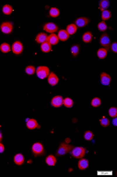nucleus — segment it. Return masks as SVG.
<instances>
[{
  "instance_id": "f3484780",
  "label": "nucleus",
  "mask_w": 117,
  "mask_h": 177,
  "mask_svg": "<svg viewBox=\"0 0 117 177\" xmlns=\"http://www.w3.org/2000/svg\"><path fill=\"white\" fill-rule=\"evenodd\" d=\"M26 127L29 130H34L38 127V121L34 119H29L26 121Z\"/></svg>"
},
{
  "instance_id": "dca6fc26",
  "label": "nucleus",
  "mask_w": 117,
  "mask_h": 177,
  "mask_svg": "<svg viewBox=\"0 0 117 177\" xmlns=\"http://www.w3.org/2000/svg\"><path fill=\"white\" fill-rule=\"evenodd\" d=\"M48 35L45 33H40L36 35V41L37 43L39 44H42V43L46 42L48 41Z\"/></svg>"
},
{
  "instance_id": "423d86ee",
  "label": "nucleus",
  "mask_w": 117,
  "mask_h": 177,
  "mask_svg": "<svg viewBox=\"0 0 117 177\" xmlns=\"http://www.w3.org/2000/svg\"><path fill=\"white\" fill-rule=\"evenodd\" d=\"M11 51L13 52V54L15 55H20L22 53L23 50H24V46L22 43L19 41H15V42L11 46Z\"/></svg>"
},
{
  "instance_id": "a878e982",
  "label": "nucleus",
  "mask_w": 117,
  "mask_h": 177,
  "mask_svg": "<svg viewBox=\"0 0 117 177\" xmlns=\"http://www.w3.org/2000/svg\"><path fill=\"white\" fill-rule=\"evenodd\" d=\"M11 50V45L8 43H3L0 45V50L3 53H8Z\"/></svg>"
},
{
  "instance_id": "5701e85b",
  "label": "nucleus",
  "mask_w": 117,
  "mask_h": 177,
  "mask_svg": "<svg viewBox=\"0 0 117 177\" xmlns=\"http://www.w3.org/2000/svg\"><path fill=\"white\" fill-rule=\"evenodd\" d=\"M13 11V7L10 4H5L3 7H2V12L6 16H9L12 14Z\"/></svg>"
},
{
  "instance_id": "4c0bfd02",
  "label": "nucleus",
  "mask_w": 117,
  "mask_h": 177,
  "mask_svg": "<svg viewBox=\"0 0 117 177\" xmlns=\"http://www.w3.org/2000/svg\"><path fill=\"white\" fill-rule=\"evenodd\" d=\"M4 151H5V146L1 142H0V154L4 153Z\"/></svg>"
},
{
  "instance_id": "9d476101",
  "label": "nucleus",
  "mask_w": 117,
  "mask_h": 177,
  "mask_svg": "<svg viewBox=\"0 0 117 177\" xmlns=\"http://www.w3.org/2000/svg\"><path fill=\"white\" fill-rule=\"evenodd\" d=\"M64 98L62 96L57 95L54 96L51 100V105L54 108L61 107L63 105Z\"/></svg>"
},
{
  "instance_id": "473e14b6",
  "label": "nucleus",
  "mask_w": 117,
  "mask_h": 177,
  "mask_svg": "<svg viewBox=\"0 0 117 177\" xmlns=\"http://www.w3.org/2000/svg\"><path fill=\"white\" fill-rule=\"evenodd\" d=\"M36 69L34 65H27L26 67V68H25V72L27 75H34V73H36Z\"/></svg>"
},
{
  "instance_id": "f257e3e1",
  "label": "nucleus",
  "mask_w": 117,
  "mask_h": 177,
  "mask_svg": "<svg viewBox=\"0 0 117 177\" xmlns=\"http://www.w3.org/2000/svg\"><path fill=\"white\" fill-rule=\"evenodd\" d=\"M70 142H67L66 141H64L59 145L58 149L56 151V155L58 156H62L64 155H66L70 152L72 148H74V146L70 145Z\"/></svg>"
},
{
  "instance_id": "393cba45",
  "label": "nucleus",
  "mask_w": 117,
  "mask_h": 177,
  "mask_svg": "<svg viewBox=\"0 0 117 177\" xmlns=\"http://www.w3.org/2000/svg\"><path fill=\"white\" fill-rule=\"evenodd\" d=\"M110 6V1L109 0H101L98 4V8L102 11L104 10H108L109 7Z\"/></svg>"
},
{
  "instance_id": "7ed1b4c3",
  "label": "nucleus",
  "mask_w": 117,
  "mask_h": 177,
  "mask_svg": "<svg viewBox=\"0 0 117 177\" xmlns=\"http://www.w3.org/2000/svg\"><path fill=\"white\" fill-rule=\"evenodd\" d=\"M70 153L72 157L76 158V159H81L85 156L86 149L82 146L74 147L71 150Z\"/></svg>"
},
{
  "instance_id": "2f4dec72",
  "label": "nucleus",
  "mask_w": 117,
  "mask_h": 177,
  "mask_svg": "<svg viewBox=\"0 0 117 177\" xmlns=\"http://www.w3.org/2000/svg\"><path fill=\"white\" fill-rule=\"evenodd\" d=\"M102 104V100L100 98L95 97L91 100V106L94 108L99 107Z\"/></svg>"
},
{
  "instance_id": "a211bd4d",
  "label": "nucleus",
  "mask_w": 117,
  "mask_h": 177,
  "mask_svg": "<svg viewBox=\"0 0 117 177\" xmlns=\"http://www.w3.org/2000/svg\"><path fill=\"white\" fill-rule=\"evenodd\" d=\"M45 162L46 163V164L50 166H54L56 164L57 162V159L56 156L50 154L48 155L46 158Z\"/></svg>"
},
{
  "instance_id": "4468645a",
  "label": "nucleus",
  "mask_w": 117,
  "mask_h": 177,
  "mask_svg": "<svg viewBox=\"0 0 117 177\" xmlns=\"http://www.w3.org/2000/svg\"><path fill=\"white\" fill-rule=\"evenodd\" d=\"M25 162V158L24 155L21 153H18L17 154H15L13 157V162L15 163V164L18 165V166H22L24 164Z\"/></svg>"
},
{
  "instance_id": "aec40b11",
  "label": "nucleus",
  "mask_w": 117,
  "mask_h": 177,
  "mask_svg": "<svg viewBox=\"0 0 117 177\" xmlns=\"http://www.w3.org/2000/svg\"><path fill=\"white\" fill-rule=\"evenodd\" d=\"M92 38H93L92 33L90 31H87L82 34V40L84 43H90L91 41H92Z\"/></svg>"
},
{
  "instance_id": "f8f14e48",
  "label": "nucleus",
  "mask_w": 117,
  "mask_h": 177,
  "mask_svg": "<svg viewBox=\"0 0 117 177\" xmlns=\"http://www.w3.org/2000/svg\"><path fill=\"white\" fill-rule=\"evenodd\" d=\"M48 82L50 86H55L58 84L59 78L56 73L54 72H50L48 76Z\"/></svg>"
},
{
  "instance_id": "bb28decb",
  "label": "nucleus",
  "mask_w": 117,
  "mask_h": 177,
  "mask_svg": "<svg viewBox=\"0 0 117 177\" xmlns=\"http://www.w3.org/2000/svg\"><path fill=\"white\" fill-rule=\"evenodd\" d=\"M60 14V11L56 7H52L49 11V16L52 18H57Z\"/></svg>"
},
{
  "instance_id": "58836bf2",
  "label": "nucleus",
  "mask_w": 117,
  "mask_h": 177,
  "mask_svg": "<svg viewBox=\"0 0 117 177\" xmlns=\"http://www.w3.org/2000/svg\"><path fill=\"white\" fill-rule=\"evenodd\" d=\"M114 119H113V123H114V125L115 126H116V117H115V118H113Z\"/></svg>"
},
{
  "instance_id": "b1692460",
  "label": "nucleus",
  "mask_w": 117,
  "mask_h": 177,
  "mask_svg": "<svg viewBox=\"0 0 117 177\" xmlns=\"http://www.w3.org/2000/svg\"><path fill=\"white\" fill-rule=\"evenodd\" d=\"M40 49L43 53H50L52 50V45L48 41H46V42L41 44Z\"/></svg>"
},
{
  "instance_id": "72a5a7b5",
  "label": "nucleus",
  "mask_w": 117,
  "mask_h": 177,
  "mask_svg": "<svg viewBox=\"0 0 117 177\" xmlns=\"http://www.w3.org/2000/svg\"><path fill=\"white\" fill-rule=\"evenodd\" d=\"M99 123L100 125L102 126L103 127H107L110 125V123H111V121L109 119L106 117H102L101 119L99 120Z\"/></svg>"
},
{
  "instance_id": "20e7f679",
  "label": "nucleus",
  "mask_w": 117,
  "mask_h": 177,
  "mask_svg": "<svg viewBox=\"0 0 117 177\" xmlns=\"http://www.w3.org/2000/svg\"><path fill=\"white\" fill-rule=\"evenodd\" d=\"M32 151L34 156H39L44 154V147L41 142H35L32 146Z\"/></svg>"
},
{
  "instance_id": "6e6552de",
  "label": "nucleus",
  "mask_w": 117,
  "mask_h": 177,
  "mask_svg": "<svg viewBox=\"0 0 117 177\" xmlns=\"http://www.w3.org/2000/svg\"><path fill=\"white\" fill-rule=\"evenodd\" d=\"M99 42L100 45L102 46L103 48H105L107 50L109 49L110 45H111V39H110L109 34L107 33H103L100 36Z\"/></svg>"
},
{
  "instance_id": "f704fd0d",
  "label": "nucleus",
  "mask_w": 117,
  "mask_h": 177,
  "mask_svg": "<svg viewBox=\"0 0 117 177\" xmlns=\"http://www.w3.org/2000/svg\"><path fill=\"white\" fill-rule=\"evenodd\" d=\"M97 28L98 31L100 32H105L108 28V26L106 22L102 20V21L98 22V24L97 25Z\"/></svg>"
},
{
  "instance_id": "e433bc0d",
  "label": "nucleus",
  "mask_w": 117,
  "mask_h": 177,
  "mask_svg": "<svg viewBox=\"0 0 117 177\" xmlns=\"http://www.w3.org/2000/svg\"><path fill=\"white\" fill-rule=\"evenodd\" d=\"M109 48L111 49V50L112 52L114 53H117V43H116V42H113L112 44L110 45Z\"/></svg>"
},
{
  "instance_id": "1a4fd4ad",
  "label": "nucleus",
  "mask_w": 117,
  "mask_h": 177,
  "mask_svg": "<svg viewBox=\"0 0 117 177\" xmlns=\"http://www.w3.org/2000/svg\"><path fill=\"white\" fill-rule=\"evenodd\" d=\"M90 22V19L86 17L81 16L78 18L74 22V24L77 26V28H83L86 26Z\"/></svg>"
},
{
  "instance_id": "ddd939ff",
  "label": "nucleus",
  "mask_w": 117,
  "mask_h": 177,
  "mask_svg": "<svg viewBox=\"0 0 117 177\" xmlns=\"http://www.w3.org/2000/svg\"><path fill=\"white\" fill-rule=\"evenodd\" d=\"M57 36H58L59 41H62V42H65V41L68 40V38L70 37V35L68 34L67 32H66V30L61 29L58 32Z\"/></svg>"
},
{
  "instance_id": "f03ea898",
  "label": "nucleus",
  "mask_w": 117,
  "mask_h": 177,
  "mask_svg": "<svg viewBox=\"0 0 117 177\" xmlns=\"http://www.w3.org/2000/svg\"><path fill=\"white\" fill-rule=\"evenodd\" d=\"M50 73V69L45 65L38 66L36 70V75L41 80H44L47 78Z\"/></svg>"
},
{
  "instance_id": "4be33fe9",
  "label": "nucleus",
  "mask_w": 117,
  "mask_h": 177,
  "mask_svg": "<svg viewBox=\"0 0 117 177\" xmlns=\"http://www.w3.org/2000/svg\"><path fill=\"white\" fill-rule=\"evenodd\" d=\"M96 54H97V57L100 59H104L107 57L108 50L103 47L100 48V49H98L97 52H96Z\"/></svg>"
},
{
  "instance_id": "2eb2a0df",
  "label": "nucleus",
  "mask_w": 117,
  "mask_h": 177,
  "mask_svg": "<svg viewBox=\"0 0 117 177\" xmlns=\"http://www.w3.org/2000/svg\"><path fill=\"white\" fill-rule=\"evenodd\" d=\"M89 166V162L86 158H81L78 162V168L80 171H84Z\"/></svg>"
},
{
  "instance_id": "cd10ccee",
  "label": "nucleus",
  "mask_w": 117,
  "mask_h": 177,
  "mask_svg": "<svg viewBox=\"0 0 117 177\" xmlns=\"http://www.w3.org/2000/svg\"><path fill=\"white\" fill-rule=\"evenodd\" d=\"M80 47L78 44L73 45L70 48V51L73 57H76L79 54Z\"/></svg>"
},
{
  "instance_id": "ea45409f",
  "label": "nucleus",
  "mask_w": 117,
  "mask_h": 177,
  "mask_svg": "<svg viewBox=\"0 0 117 177\" xmlns=\"http://www.w3.org/2000/svg\"><path fill=\"white\" fill-rule=\"evenodd\" d=\"M2 138H3V136H2V133L1 132V131H0V142H1Z\"/></svg>"
},
{
  "instance_id": "6ab92c4d",
  "label": "nucleus",
  "mask_w": 117,
  "mask_h": 177,
  "mask_svg": "<svg viewBox=\"0 0 117 177\" xmlns=\"http://www.w3.org/2000/svg\"><path fill=\"white\" fill-rule=\"evenodd\" d=\"M47 41L52 46H54L58 44L59 42V39L58 38V36H57V34L53 33V34H50V35L48 36Z\"/></svg>"
},
{
  "instance_id": "0eeeda50",
  "label": "nucleus",
  "mask_w": 117,
  "mask_h": 177,
  "mask_svg": "<svg viewBox=\"0 0 117 177\" xmlns=\"http://www.w3.org/2000/svg\"><path fill=\"white\" fill-rule=\"evenodd\" d=\"M43 30L48 33L53 34L58 31V26L54 22H47L43 25Z\"/></svg>"
},
{
  "instance_id": "39448f33",
  "label": "nucleus",
  "mask_w": 117,
  "mask_h": 177,
  "mask_svg": "<svg viewBox=\"0 0 117 177\" xmlns=\"http://www.w3.org/2000/svg\"><path fill=\"white\" fill-rule=\"evenodd\" d=\"M0 30L1 33L5 34H10L12 33L13 30V24L10 22L6 21L0 24Z\"/></svg>"
},
{
  "instance_id": "c85d7f7f",
  "label": "nucleus",
  "mask_w": 117,
  "mask_h": 177,
  "mask_svg": "<svg viewBox=\"0 0 117 177\" xmlns=\"http://www.w3.org/2000/svg\"><path fill=\"white\" fill-rule=\"evenodd\" d=\"M112 16V14L111 12V11L109 10H106L102 11L101 14V18L102 21H106V20H109V19H111V18Z\"/></svg>"
},
{
  "instance_id": "c756f323",
  "label": "nucleus",
  "mask_w": 117,
  "mask_h": 177,
  "mask_svg": "<svg viewBox=\"0 0 117 177\" xmlns=\"http://www.w3.org/2000/svg\"><path fill=\"white\" fill-rule=\"evenodd\" d=\"M63 105L65 107L70 109V108H72L73 105H74V101H73V100L71 98L66 97L65 98H64Z\"/></svg>"
},
{
  "instance_id": "412c9836",
  "label": "nucleus",
  "mask_w": 117,
  "mask_h": 177,
  "mask_svg": "<svg viewBox=\"0 0 117 177\" xmlns=\"http://www.w3.org/2000/svg\"><path fill=\"white\" fill-rule=\"evenodd\" d=\"M77 30L78 28L74 24V23H72V24H68V26H66V32H67L70 36L74 34L77 32Z\"/></svg>"
},
{
  "instance_id": "9b49d317",
  "label": "nucleus",
  "mask_w": 117,
  "mask_h": 177,
  "mask_svg": "<svg viewBox=\"0 0 117 177\" xmlns=\"http://www.w3.org/2000/svg\"><path fill=\"white\" fill-rule=\"evenodd\" d=\"M100 83L103 86H109L111 82V77L109 73L106 72H102L100 75Z\"/></svg>"
},
{
  "instance_id": "7c9ffc66",
  "label": "nucleus",
  "mask_w": 117,
  "mask_h": 177,
  "mask_svg": "<svg viewBox=\"0 0 117 177\" xmlns=\"http://www.w3.org/2000/svg\"><path fill=\"white\" fill-rule=\"evenodd\" d=\"M94 136H95V135H94V133L92 132V131L87 130L85 132H84V139L87 141H90L93 139Z\"/></svg>"
},
{
  "instance_id": "c9c22d12",
  "label": "nucleus",
  "mask_w": 117,
  "mask_h": 177,
  "mask_svg": "<svg viewBox=\"0 0 117 177\" xmlns=\"http://www.w3.org/2000/svg\"><path fill=\"white\" fill-rule=\"evenodd\" d=\"M109 114L111 118H115L117 117V109L115 107H111L109 109Z\"/></svg>"
}]
</instances>
